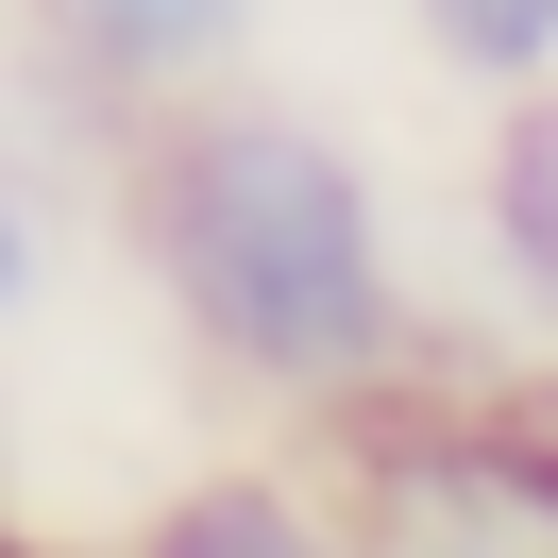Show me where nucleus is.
<instances>
[{
	"mask_svg": "<svg viewBox=\"0 0 558 558\" xmlns=\"http://www.w3.org/2000/svg\"><path fill=\"white\" fill-rule=\"evenodd\" d=\"M119 238L238 407L339 440L389 389H423V288H407L389 170L288 85L238 69L204 102L119 119Z\"/></svg>",
	"mask_w": 558,
	"mask_h": 558,
	"instance_id": "nucleus-1",
	"label": "nucleus"
},
{
	"mask_svg": "<svg viewBox=\"0 0 558 558\" xmlns=\"http://www.w3.org/2000/svg\"><path fill=\"white\" fill-rule=\"evenodd\" d=\"M355 558H558V389H389L339 423Z\"/></svg>",
	"mask_w": 558,
	"mask_h": 558,
	"instance_id": "nucleus-2",
	"label": "nucleus"
},
{
	"mask_svg": "<svg viewBox=\"0 0 558 558\" xmlns=\"http://www.w3.org/2000/svg\"><path fill=\"white\" fill-rule=\"evenodd\" d=\"M0 558H119V542H51V524H0Z\"/></svg>",
	"mask_w": 558,
	"mask_h": 558,
	"instance_id": "nucleus-8",
	"label": "nucleus"
},
{
	"mask_svg": "<svg viewBox=\"0 0 558 558\" xmlns=\"http://www.w3.org/2000/svg\"><path fill=\"white\" fill-rule=\"evenodd\" d=\"M35 17H51V51H69V69L102 85L119 119H153V102H204V85H238L271 0H35Z\"/></svg>",
	"mask_w": 558,
	"mask_h": 558,
	"instance_id": "nucleus-4",
	"label": "nucleus"
},
{
	"mask_svg": "<svg viewBox=\"0 0 558 558\" xmlns=\"http://www.w3.org/2000/svg\"><path fill=\"white\" fill-rule=\"evenodd\" d=\"M474 238H490V271H508V305H524V322H558V85H524V102L490 119Z\"/></svg>",
	"mask_w": 558,
	"mask_h": 558,
	"instance_id": "nucleus-5",
	"label": "nucleus"
},
{
	"mask_svg": "<svg viewBox=\"0 0 558 558\" xmlns=\"http://www.w3.org/2000/svg\"><path fill=\"white\" fill-rule=\"evenodd\" d=\"M423 35H440L457 85H490V102H524V85H558V0H407Z\"/></svg>",
	"mask_w": 558,
	"mask_h": 558,
	"instance_id": "nucleus-6",
	"label": "nucleus"
},
{
	"mask_svg": "<svg viewBox=\"0 0 558 558\" xmlns=\"http://www.w3.org/2000/svg\"><path fill=\"white\" fill-rule=\"evenodd\" d=\"M119 558H355V508L322 457H204L136 508Z\"/></svg>",
	"mask_w": 558,
	"mask_h": 558,
	"instance_id": "nucleus-3",
	"label": "nucleus"
},
{
	"mask_svg": "<svg viewBox=\"0 0 558 558\" xmlns=\"http://www.w3.org/2000/svg\"><path fill=\"white\" fill-rule=\"evenodd\" d=\"M51 288V204H35V170H0V322Z\"/></svg>",
	"mask_w": 558,
	"mask_h": 558,
	"instance_id": "nucleus-7",
	"label": "nucleus"
}]
</instances>
